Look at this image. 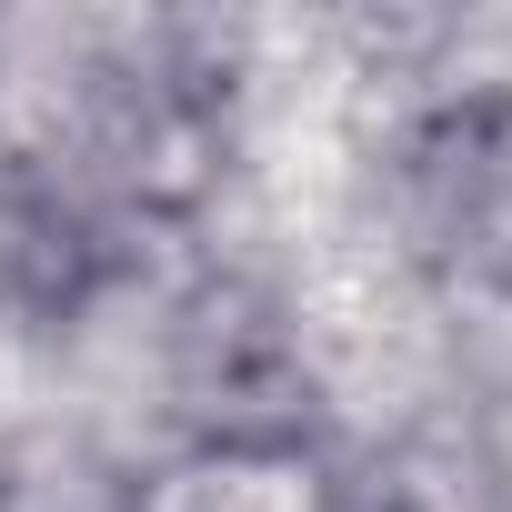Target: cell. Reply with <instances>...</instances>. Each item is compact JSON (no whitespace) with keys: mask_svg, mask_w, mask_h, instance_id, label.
I'll return each instance as SVG.
<instances>
[]
</instances>
